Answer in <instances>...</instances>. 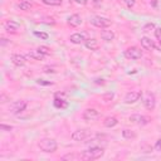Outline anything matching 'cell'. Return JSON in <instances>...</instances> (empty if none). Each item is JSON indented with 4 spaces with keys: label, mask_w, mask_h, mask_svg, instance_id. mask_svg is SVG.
Wrapping results in <instances>:
<instances>
[{
    "label": "cell",
    "mask_w": 161,
    "mask_h": 161,
    "mask_svg": "<svg viewBox=\"0 0 161 161\" xmlns=\"http://www.w3.org/2000/svg\"><path fill=\"white\" fill-rule=\"evenodd\" d=\"M12 62L17 67H24L25 66V57L20 54H13L12 56Z\"/></svg>",
    "instance_id": "obj_12"
},
{
    "label": "cell",
    "mask_w": 161,
    "mask_h": 161,
    "mask_svg": "<svg viewBox=\"0 0 161 161\" xmlns=\"http://www.w3.org/2000/svg\"><path fill=\"white\" fill-rule=\"evenodd\" d=\"M27 106H28V102L27 101H23V99L22 101H15V102H13L10 104L9 111L12 113H14V115H18V113H22L23 111H25Z\"/></svg>",
    "instance_id": "obj_3"
},
{
    "label": "cell",
    "mask_w": 161,
    "mask_h": 161,
    "mask_svg": "<svg viewBox=\"0 0 161 161\" xmlns=\"http://www.w3.org/2000/svg\"><path fill=\"white\" fill-rule=\"evenodd\" d=\"M122 2H123V4L127 7V8H132L133 5H135V0H122Z\"/></svg>",
    "instance_id": "obj_27"
},
{
    "label": "cell",
    "mask_w": 161,
    "mask_h": 161,
    "mask_svg": "<svg viewBox=\"0 0 161 161\" xmlns=\"http://www.w3.org/2000/svg\"><path fill=\"white\" fill-rule=\"evenodd\" d=\"M18 8L20 10H23V12H28V10H30L33 8V4L30 2H27V0H23V2L18 5Z\"/></svg>",
    "instance_id": "obj_21"
},
{
    "label": "cell",
    "mask_w": 161,
    "mask_h": 161,
    "mask_svg": "<svg viewBox=\"0 0 161 161\" xmlns=\"http://www.w3.org/2000/svg\"><path fill=\"white\" fill-rule=\"evenodd\" d=\"M141 45H142L145 49L151 50L152 48H155V42L151 40V39L147 38V37H143V38H141Z\"/></svg>",
    "instance_id": "obj_17"
},
{
    "label": "cell",
    "mask_w": 161,
    "mask_h": 161,
    "mask_svg": "<svg viewBox=\"0 0 161 161\" xmlns=\"http://www.w3.org/2000/svg\"><path fill=\"white\" fill-rule=\"evenodd\" d=\"M91 24L97 28H108L111 25V20L103 17H93L91 19Z\"/></svg>",
    "instance_id": "obj_7"
},
{
    "label": "cell",
    "mask_w": 161,
    "mask_h": 161,
    "mask_svg": "<svg viewBox=\"0 0 161 161\" xmlns=\"http://www.w3.org/2000/svg\"><path fill=\"white\" fill-rule=\"evenodd\" d=\"M68 24H69L71 27H78V25H81V24H82V18H81V15H78V14L71 15V17L68 18Z\"/></svg>",
    "instance_id": "obj_13"
},
{
    "label": "cell",
    "mask_w": 161,
    "mask_h": 161,
    "mask_svg": "<svg viewBox=\"0 0 161 161\" xmlns=\"http://www.w3.org/2000/svg\"><path fill=\"white\" fill-rule=\"evenodd\" d=\"M123 54L127 59H140L142 57V50L137 47H130L125 50Z\"/></svg>",
    "instance_id": "obj_5"
},
{
    "label": "cell",
    "mask_w": 161,
    "mask_h": 161,
    "mask_svg": "<svg viewBox=\"0 0 161 161\" xmlns=\"http://www.w3.org/2000/svg\"><path fill=\"white\" fill-rule=\"evenodd\" d=\"M4 28H5V30H7L8 33L15 34V33H18V30L20 29V24L17 23V22H14V20H8V22L4 23Z\"/></svg>",
    "instance_id": "obj_10"
},
{
    "label": "cell",
    "mask_w": 161,
    "mask_h": 161,
    "mask_svg": "<svg viewBox=\"0 0 161 161\" xmlns=\"http://www.w3.org/2000/svg\"><path fill=\"white\" fill-rule=\"evenodd\" d=\"M101 38L104 42H112L115 39V33L112 30H102L101 32Z\"/></svg>",
    "instance_id": "obj_14"
},
{
    "label": "cell",
    "mask_w": 161,
    "mask_h": 161,
    "mask_svg": "<svg viewBox=\"0 0 161 161\" xmlns=\"http://www.w3.org/2000/svg\"><path fill=\"white\" fill-rule=\"evenodd\" d=\"M117 123H118V120H117L116 117H107V118L103 121V125H104L106 127H108V128L115 127Z\"/></svg>",
    "instance_id": "obj_20"
},
{
    "label": "cell",
    "mask_w": 161,
    "mask_h": 161,
    "mask_svg": "<svg viewBox=\"0 0 161 161\" xmlns=\"http://www.w3.org/2000/svg\"><path fill=\"white\" fill-rule=\"evenodd\" d=\"M38 147L43 151V152H54L57 151L58 148V143L56 140H53V138H43L38 142Z\"/></svg>",
    "instance_id": "obj_2"
},
{
    "label": "cell",
    "mask_w": 161,
    "mask_h": 161,
    "mask_svg": "<svg viewBox=\"0 0 161 161\" xmlns=\"http://www.w3.org/2000/svg\"><path fill=\"white\" fill-rule=\"evenodd\" d=\"M155 35H156V38L158 39V42L161 43V28H158V29L155 30Z\"/></svg>",
    "instance_id": "obj_30"
},
{
    "label": "cell",
    "mask_w": 161,
    "mask_h": 161,
    "mask_svg": "<svg viewBox=\"0 0 161 161\" xmlns=\"http://www.w3.org/2000/svg\"><path fill=\"white\" fill-rule=\"evenodd\" d=\"M53 103H54V107H56V108H66V107L68 106V102H67L66 99H63V98H58V97H56V98H54Z\"/></svg>",
    "instance_id": "obj_19"
},
{
    "label": "cell",
    "mask_w": 161,
    "mask_h": 161,
    "mask_svg": "<svg viewBox=\"0 0 161 161\" xmlns=\"http://www.w3.org/2000/svg\"><path fill=\"white\" fill-rule=\"evenodd\" d=\"M0 102H2V103L8 102V97H7L5 94H2V96H0Z\"/></svg>",
    "instance_id": "obj_34"
},
{
    "label": "cell",
    "mask_w": 161,
    "mask_h": 161,
    "mask_svg": "<svg viewBox=\"0 0 161 161\" xmlns=\"http://www.w3.org/2000/svg\"><path fill=\"white\" fill-rule=\"evenodd\" d=\"M104 153V150L102 147H98V146H93L86 151H83L82 153H79V157L81 160H86V161H89V160H97L99 157H102Z\"/></svg>",
    "instance_id": "obj_1"
},
{
    "label": "cell",
    "mask_w": 161,
    "mask_h": 161,
    "mask_svg": "<svg viewBox=\"0 0 161 161\" xmlns=\"http://www.w3.org/2000/svg\"><path fill=\"white\" fill-rule=\"evenodd\" d=\"M44 72H45V73H54L56 71L53 69L52 67H44Z\"/></svg>",
    "instance_id": "obj_33"
},
{
    "label": "cell",
    "mask_w": 161,
    "mask_h": 161,
    "mask_svg": "<svg viewBox=\"0 0 161 161\" xmlns=\"http://www.w3.org/2000/svg\"><path fill=\"white\" fill-rule=\"evenodd\" d=\"M84 45H86V48L89 49V50H97L98 47H99V45H98V42H97L96 39H93V38H92V39H91V38H89V39H86Z\"/></svg>",
    "instance_id": "obj_18"
},
{
    "label": "cell",
    "mask_w": 161,
    "mask_h": 161,
    "mask_svg": "<svg viewBox=\"0 0 161 161\" xmlns=\"http://www.w3.org/2000/svg\"><path fill=\"white\" fill-rule=\"evenodd\" d=\"M0 128L4 130V131H12L13 130L12 126H7V125H0Z\"/></svg>",
    "instance_id": "obj_32"
},
{
    "label": "cell",
    "mask_w": 161,
    "mask_h": 161,
    "mask_svg": "<svg viewBox=\"0 0 161 161\" xmlns=\"http://www.w3.org/2000/svg\"><path fill=\"white\" fill-rule=\"evenodd\" d=\"M10 42H8V39H5V38H2V40H0V44H2V47H4V45H7V44H9Z\"/></svg>",
    "instance_id": "obj_35"
},
{
    "label": "cell",
    "mask_w": 161,
    "mask_h": 161,
    "mask_svg": "<svg viewBox=\"0 0 161 161\" xmlns=\"http://www.w3.org/2000/svg\"><path fill=\"white\" fill-rule=\"evenodd\" d=\"M153 28H155V25H153L152 23H148V24H146V25H145L143 30H145V32H148L150 29H153Z\"/></svg>",
    "instance_id": "obj_31"
},
{
    "label": "cell",
    "mask_w": 161,
    "mask_h": 161,
    "mask_svg": "<svg viewBox=\"0 0 161 161\" xmlns=\"http://www.w3.org/2000/svg\"><path fill=\"white\" fill-rule=\"evenodd\" d=\"M77 4H82V5H86L87 4V0H74Z\"/></svg>",
    "instance_id": "obj_36"
},
{
    "label": "cell",
    "mask_w": 161,
    "mask_h": 161,
    "mask_svg": "<svg viewBox=\"0 0 161 161\" xmlns=\"http://www.w3.org/2000/svg\"><path fill=\"white\" fill-rule=\"evenodd\" d=\"M69 40L73 43V44H81L83 43L86 39H84V34H81V33H74L69 37Z\"/></svg>",
    "instance_id": "obj_16"
},
{
    "label": "cell",
    "mask_w": 161,
    "mask_h": 161,
    "mask_svg": "<svg viewBox=\"0 0 161 161\" xmlns=\"http://www.w3.org/2000/svg\"><path fill=\"white\" fill-rule=\"evenodd\" d=\"M142 103L145 106V108L148 110V111H152L156 106V98L153 96V93L151 92H147L143 97H142Z\"/></svg>",
    "instance_id": "obj_4"
},
{
    "label": "cell",
    "mask_w": 161,
    "mask_h": 161,
    "mask_svg": "<svg viewBox=\"0 0 161 161\" xmlns=\"http://www.w3.org/2000/svg\"><path fill=\"white\" fill-rule=\"evenodd\" d=\"M122 136L127 140H131V138H136V133L132 131V130H128V128H125L122 131Z\"/></svg>",
    "instance_id": "obj_22"
},
{
    "label": "cell",
    "mask_w": 161,
    "mask_h": 161,
    "mask_svg": "<svg viewBox=\"0 0 161 161\" xmlns=\"http://www.w3.org/2000/svg\"><path fill=\"white\" fill-rule=\"evenodd\" d=\"M34 35L38 37V38H40V39H43V40H47L49 38V35L47 33H43V32H34Z\"/></svg>",
    "instance_id": "obj_25"
},
{
    "label": "cell",
    "mask_w": 161,
    "mask_h": 161,
    "mask_svg": "<svg viewBox=\"0 0 161 161\" xmlns=\"http://www.w3.org/2000/svg\"><path fill=\"white\" fill-rule=\"evenodd\" d=\"M98 117H99V113L94 108H87L83 112V120H86V121H96Z\"/></svg>",
    "instance_id": "obj_11"
},
{
    "label": "cell",
    "mask_w": 161,
    "mask_h": 161,
    "mask_svg": "<svg viewBox=\"0 0 161 161\" xmlns=\"http://www.w3.org/2000/svg\"><path fill=\"white\" fill-rule=\"evenodd\" d=\"M130 121L133 122V123L145 126V125L151 122V118L147 117V116H143V115H132V116H130Z\"/></svg>",
    "instance_id": "obj_9"
},
{
    "label": "cell",
    "mask_w": 161,
    "mask_h": 161,
    "mask_svg": "<svg viewBox=\"0 0 161 161\" xmlns=\"http://www.w3.org/2000/svg\"><path fill=\"white\" fill-rule=\"evenodd\" d=\"M43 3L45 5H50V7H58L62 4V0H43Z\"/></svg>",
    "instance_id": "obj_23"
},
{
    "label": "cell",
    "mask_w": 161,
    "mask_h": 161,
    "mask_svg": "<svg viewBox=\"0 0 161 161\" xmlns=\"http://www.w3.org/2000/svg\"><path fill=\"white\" fill-rule=\"evenodd\" d=\"M102 2H103V0H93V3H94V4H101Z\"/></svg>",
    "instance_id": "obj_37"
},
{
    "label": "cell",
    "mask_w": 161,
    "mask_h": 161,
    "mask_svg": "<svg viewBox=\"0 0 161 161\" xmlns=\"http://www.w3.org/2000/svg\"><path fill=\"white\" fill-rule=\"evenodd\" d=\"M74 158H81L79 157V155H66V156H63L62 157V160H74Z\"/></svg>",
    "instance_id": "obj_26"
},
{
    "label": "cell",
    "mask_w": 161,
    "mask_h": 161,
    "mask_svg": "<svg viewBox=\"0 0 161 161\" xmlns=\"http://www.w3.org/2000/svg\"><path fill=\"white\" fill-rule=\"evenodd\" d=\"M153 148H155L156 151H161V138H158V140L156 141V143H155Z\"/></svg>",
    "instance_id": "obj_28"
},
{
    "label": "cell",
    "mask_w": 161,
    "mask_h": 161,
    "mask_svg": "<svg viewBox=\"0 0 161 161\" xmlns=\"http://www.w3.org/2000/svg\"><path fill=\"white\" fill-rule=\"evenodd\" d=\"M38 50H39L40 53H43L44 56H50V54H52V50H50L48 47H45V45H40V47L38 48Z\"/></svg>",
    "instance_id": "obj_24"
},
{
    "label": "cell",
    "mask_w": 161,
    "mask_h": 161,
    "mask_svg": "<svg viewBox=\"0 0 161 161\" xmlns=\"http://www.w3.org/2000/svg\"><path fill=\"white\" fill-rule=\"evenodd\" d=\"M37 83L38 84H43V86H50V84H53L52 82H45L43 79H37Z\"/></svg>",
    "instance_id": "obj_29"
},
{
    "label": "cell",
    "mask_w": 161,
    "mask_h": 161,
    "mask_svg": "<svg viewBox=\"0 0 161 161\" xmlns=\"http://www.w3.org/2000/svg\"><path fill=\"white\" fill-rule=\"evenodd\" d=\"M142 97V92L141 91H133V92H128L126 96H125V103L127 104H132V103H136L140 98Z\"/></svg>",
    "instance_id": "obj_8"
},
{
    "label": "cell",
    "mask_w": 161,
    "mask_h": 161,
    "mask_svg": "<svg viewBox=\"0 0 161 161\" xmlns=\"http://www.w3.org/2000/svg\"><path fill=\"white\" fill-rule=\"evenodd\" d=\"M91 130H88V128H83V130H77V131H74L73 133H72V140L73 141H84V140H87L89 136H91Z\"/></svg>",
    "instance_id": "obj_6"
},
{
    "label": "cell",
    "mask_w": 161,
    "mask_h": 161,
    "mask_svg": "<svg viewBox=\"0 0 161 161\" xmlns=\"http://www.w3.org/2000/svg\"><path fill=\"white\" fill-rule=\"evenodd\" d=\"M27 57H28V58H32V59H34V61H42L45 56L37 49V50H30L28 54H27Z\"/></svg>",
    "instance_id": "obj_15"
}]
</instances>
